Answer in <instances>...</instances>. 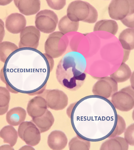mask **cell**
Listing matches in <instances>:
<instances>
[{"label":"cell","instance_id":"cell-28","mask_svg":"<svg viewBox=\"0 0 134 150\" xmlns=\"http://www.w3.org/2000/svg\"><path fill=\"white\" fill-rule=\"evenodd\" d=\"M11 100V94L7 88L0 86V107L9 105Z\"/></svg>","mask_w":134,"mask_h":150},{"label":"cell","instance_id":"cell-17","mask_svg":"<svg viewBox=\"0 0 134 150\" xmlns=\"http://www.w3.org/2000/svg\"><path fill=\"white\" fill-rule=\"evenodd\" d=\"M26 117V112L23 108L15 107L8 111L6 115V120L10 125L16 127L24 122Z\"/></svg>","mask_w":134,"mask_h":150},{"label":"cell","instance_id":"cell-12","mask_svg":"<svg viewBox=\"0 0 134 150\" xmlns=\"http://www.w3.org/2000/svg\"><path fill=\"white\" fill-rule=\"evenodd\" d=\"M40 36V31L35 26H26L20 33L19 48L37 49L39 46Z\"/></svg>","mask_w":134,"mask_h":150},{"label":"cell","instance_id":"cell-30","mask_svg":"<svg viewBox=\"0 0 134 150\" xmlns=\"http://www.w3.org/2000/svg\"><path fill=\"white\" fill-rule=\"evenodd\" d=\"M48 6L53 9L60 10L63 9L66 5V1H46Z\"/></svg>","mask_w":134,"mask_h":150},{"label":"cell","instance_id":"cell-21","mask_svg":"<svg viewBox=\"0 0 134 150\" xmlns=\"http://www.w3.org/2000/svg\"><path fill=\"white\" fill-rule=\"evenodd\" d=\"M119 40L124 50L128 51L134 50V28H128L123 30L120 34Z\"/></svg>","mask_w":134,"mask_h":150},{"label":"cell","instance_id":"cell-26","mask_svg":"<svg viewBox=\"0 0 134 150\" xmlns=\"http://www.w3.org/2000/svg\"><path fill=\"white\" fill-rule=\"evenodd\" d=\"M90 142L77 135L69 141L68 146L70 150H89L91 148Z\"/></svg>","mask_w":134,"mask_h":150},{"label":"cell","instance_id":"cell-8","mask_svg":"<svg viewBox=\"0 0 134 150\" xmlns=\"http://www.w3.org/2000/svg\"><path fill=\"white\" fill-rule=\"evenodd\" d=\"M17 132L19 137L26 144L31 147L38 145L41 141V133L33 122H22L19 125Z\"/></svg>","mask_w":134,"mask_h":150},{"label":"cell","instance_id":"cell-9","mask_svg":"<svg viewBox=\"0 0 134 150\" xmlns=\"http://www.w3.org/2000/svg\"><path fill=\"white\" fill-rule=\"evenodd\" d=\"M110 17L116 21H122L130 13L134 12V1L113 0L108 7Z\"/></svg>","mask_w":134,"mask_h":150},{"label":"cell","instance_id":"cell-2","mask_svg":"<svg viewBox=\"0 0 134 150\" xmlns=\"http://www.w3.org/2000/svg\"><path fill=\"white\" fill-rule=\"evenodd\" d=\"M117 113L110 101L92 95L76 102L70 119L77 135L90 142L110 137L116 128Z\"/></svg>","mask_w":134,"mask_h":150},{"label":"cell","instance_id":"cell-18","mask_svg":"<svg viewBox=\"0 0 134 150\" xmlns=\"http://www.w3.org/2000/svg\"><path fill=\"white\" fill-rule=\"evenodd\" d=\"M33 122L38 128L40 133H43L49 130L55 123V118L48 110L42 116L32 118Z\"/></svg>","mask_w":134,"mask_h":150},{"label":"cell","instance_id":"cell-16","mask_svg":"<svg viewBox=\"0 0 134 150\" xmlns=\"http://www.w3.org/2000/svg\"><path fill=\"white\" fill-rule=\"evenodd\" d=\"M68 139L64 132L56 130L52 131L48 136V146L53 150L64 149L68 144Z\"/></svg>","mask_w":134,"mask_h":150},{"label":"cell","instance_id":"cell-19","mask_svg":"<svg viewBox=\"0 0 134 150\" xmlns=\"http://www.w3.org/2000/svg\"><path fill=\"white\" fill-rule=\"evenodd\" d=\"M129 144L124 138L116 137L110 138L103 142L100 148L101 150H128Z\"/></svg>","mask_w":134,"mask_h":150},{"label":"cell","instance_id":"cell-35","mask_svg":"<svg viewBox=\"0 0 134 150\" xmlns=\"http://www.w3.org/2000/svg\"><path fill=\"white\" fill-rule=\"evenodd\" d=\"M0 150H14V149L10 145L6 144L0 146Z\"/></svg>","mask_w":134,"mask_h":150},{"label":"cell","instance_id":"cell-29","mask_svg":"<svg viewBox=\"0 0 134 150\" xmlns=\"http://www.w3.org/2000/svg\"><path fill=\"white\" fill-rule=\"evenodd\" d=\"M124 139L129 145L134 146V124L130 125L126 128L124 132Z\"/></svg>","mask_w":134,"mask_h":150},{"label":"cell","instance_id":"cell-25","mask_svg":"<svg viewBox=\"0 0 134 150\" xmlns=\"http://www.w3.org/2000/svg\"><path fill=\"white\" fill-rule=\"evenodd\" d=\"M19 49L17 45L9 41H4L0 43V61L4 63L12 52Z\"/></svg>","mask_w":134,"mask_h":150},{"label":"cell","instance_id":"cell-10","mask_svg":"<svg viewBox=\"0 0 134 150\" xmlns=\"http://www.w3.org/2000/svg\"><path fill=\"white\" fill-rule=\"evenodd\" d=\"M118 91V83L110 77L101 78L93 86V95L108 99Z\"/></svg>","mask_w":134,"mask_h":150},{"label":"cell","instance_id":"cell-36","mask_svg":"<svg viewBox=\"0 0 134 150\" xmlns=\"http://www.w3.org/2000/svg\"><path fill=\"white\" fill-rule=\"evenodd\" d=\"M12 2V0H6V1H0V6H5L10 4Z\"/></svg>","mask_w":134,"mask_h":150},{"label":"cell","instance_id":"cell-32","mask_svg":"<svg viewBox=\"0 0 134 150\" xmlns=\"http://www.w3.org/2000/svg\"><path fill=\"white\" fill-rule=\"evenodd\" d=\"M5 35L4 22L0 18V43L3 41Z\"/></svg>","mask_w":134,"mask_h":150},{"label":"cell","instance_id":"cell-34","mask_svg":"<svg viewBox=\"0 0 134 150\" xmlns=\"http://www.w3.org/2000/svg\"><path fill=\"white\" fill-rule=\"evenodd\" d=\"M9 105L5 107H0V116L3 115L8 112Z\"/></svg>","mask_w":134,"mask_h":150},{"label":"cell","instance_id":"cell-5","mask_svg":"<svg viewBox=\"0 0 134 150\" xmlns=\"http://www.w3.org/2000/svg\"><path fill=\"white\" fill-rule=\"evenodd\" d=\"M60 31L50 34L45 44V54L53 59L60 57L66 51L68 39Z\"/></svg>","mask_w":134,"mask_h":150},{"label":"cell","instance_id":"cell-3","mask_svg":"<svg viewBox=\"0 0 134 150\" xmlns=\"http://www.w3.org/2000/svg\"><path fill=\"white\" fill-rule=\"evenodd\" d=\"M86 67V60L81 54L74 51L68 52L61 59L57 66V80L65 89L76 91L84 83Z\"/></svg>","mask_w":134,"mask_h":150},{"label":"cell","instance_id":"cell-24","mask_svg":"<svg viewBox=\"0 0 134 150\" xmlns=\"http://www.w3.org/2000/svg\"><path fill=\"white\" fill-rule=\"evenodd\" d=\"M79 27V22L71 21L66 15L61 19L58 24L59 31L64 35L68 33L78 31Z\"/></svg>","mask_w":134,"mask_h":150},{"label":"cell","instance_id":"cell-6","mask_svg":"<svg viewBox=\"0 0 134 150\" xmlns=\"http://www.w3.org/2000/svg\"><path fill=\"white\" fill-rule=\"evenodd\" d=\"M134 89L130 86L114 93L110 101L116 109L128 112L134 108Z\"/></svg>","mask_w":134,"mask_h":150},{"label":"cell","instance_id":"cell-37","mask_svg":"<svg viewBox=\"0 0 134 150\" xmlns=\"http://www.w3.org/2000/svg\"><path fill=\"white\" fill-rule=\"evenodd\" d=\"M0 79H1V80L4 83L6 84L7 83L6 80H5L4 75L3 68H2V69H1V71H0Z\"/></svg>","mask_w":134,"mask_h":150},{"label":"cell","instance_id":"cell-20","mask_svg":"<svg viewBox=\"0 0 134 150\" xmlns=\"http://www.w3.org/2000/svg\"><path fill=\"white\" fill-rule=\"evenodd\" d=\"M18 134L13 126H5L0 130V138L3 140L4 143L13 147L16 144L18 138Z\"/></svg>","mask_w":134,"mask_h":150},{"label":"cell","instance_id":"cell-31","mask_svg":"<svg viewBox=\"0 0 134 150\" xmlns=\"http://www.w3.org/2000/svg\"><path fill=\"white\" fill-rule=\"evenodd\" d=\"M121 21L125 26L130 28H133L134 13H130L127 17Z\"/></svg>","mask_w":134,"mask_h":150},{"label":"cell","instance_id":"cell-1","mask_svg":"<svg viewBox=\"0 0 134 150\" xmlns=\"http://www.w3.org/2000/svg\"><path fill=\"white\" fill-rule=\"evenodd\" d=\"M53 59L36 49L21 48L9 56L3 67L7 84L18 93L29 94L47 85Z\"/></svg>","mask_w":134,"mask_h":150},{"label":"cell","instance_id":"cell-22","mask_svg":"<svg viewBox=\"0 0 134 150\" xmlns=\"http://www.w3.org/2000/svg\"><path fill=\"white\" fill-rule=\"evenodd\" d=\"M118 29V25L116 21L111 20H103L96 23L93 28V31H105L115 35Z\"/></svg>","mask_w":134,"mask_h":150},{"label":"cell","instance_id":"cell-14","mask_svg":"<svg viewBox=\"0 0 134 150\" xmlns=\"http://www.w3.org/2000/svg\"><path fill=\"white\" fill-rule=\"evenodd\" d=\"M47 108L45 98L40 96H36L29 102L26 108V112L31 118H38L43 115Z\"/></svg>","mask_w":134,"mask_h":150},{"label":"cell","instance_id":"cell-33","mask_svg":"<svg viewBox=\"0 0 134 150\" xmlns=\"http://www.w3.org/2000/svg\"><path fill=\"white\" fill-rule=\"evenodd\" d=\"M76 103H72V104H71L69 106V107L67 108L66 110L67 115H68V117H69L70 118L72 110H73V108H74V106L75 105Z\"/></svg>","mask_w":134,"mask_h":150},{"label":"cell","instance_id":"cell-11","mask_svg":"<svg viewBox=\"0 0 134 150\" xmlns=\"http://www.w3.org/2000/svg\"><path fill=\"white\" fill-rule=\"evenodd\" d=\"M45 99L48 108L56 111L64 109L68 106L69 102L67 94L58 89L46 90Z\"/></svg>","mask_w":134,"mask_h":150},{"label":"cell","instance_id":"cell-15","mask_svg":"<svg viewBox=\"0 0 134 150\" xmlns=\"http://www.w3.org/2000/svg\"><path fill=\"white\" fill-rule=\"evenodd\" d=\"M14 2L20 12L26 16L36 14L41 7L40 0H15Z\"/></svg>","mask_w":134,"mask_h":150},{"label":"cell","instance_id":"cell-27","mask_svg":"<svg viewBox=\"0 0 134 150\" xmlns=\"http://www.w3.org/2000/svg\"><path fill=\"white\" fill-rule=\"evenodd\" d=\"M126 129L125 121L123 117L119 115H117V122L116 128L113 133L108 137V138H114L119 136L124 132Z\"/></svg>","mask_w":134,"mask_h":150},{"label":"cell","instance_id":"cell-13","mask_svg":"<svg viewBox=\"0 0 134 150\" xmlns=\"http://www.w3.org/2000/svg\"><path fill=\"white\" fill-rule=\"evenodd\" d=\"M26 18L24 15L18 13H12L7 17L5 27L8 32L13 34L21 33L26 27Z\"/></svg>","mask_w":134,"mask_h":150},{"label":"cell","instance_id":"cell-7","mask_svg":"<svg viewBox=\"0 0 134 150\" xmlns=\"http://www.w3.org/2000/svg\"><path fill=\"white\" fill-rule=\"evenodd\" d=\"M58 23L57 15L51 10H42L38 12L35 17V27L43 33H53L56 29Z\"/></svg>","mask_w":134,"mask_h":150},{"label":"cell","instance_id":"cell-23","mask_svg":"<svg viewBox=\"0 0 134 150\" xmlns=\"http://www.w3.org/2000/svg\"><path fill=\"white\" fill-rule=\"evenodd\" d=\"M131 75L132 71L130 67L125 63L122 62L119 69L110 77L117 83H122L128 80Z\"/></svg>","mask_w":134,"mask_h":150},{"label":"cell","instance_id":"cell-4","mask_svg":"<svg viewBox=\"0 0 134 150\" xmlns=\"http://www.w3.org/2000/svg\"><path fill=\"white\" fill-rule=\"evenodd\" d=\"M66 16L74 22L94 23L98 19V13L96 8L88 2L75 1L68 5Z\"/></svg>","mask_w":134,"mask_h":150}]
</instances>
